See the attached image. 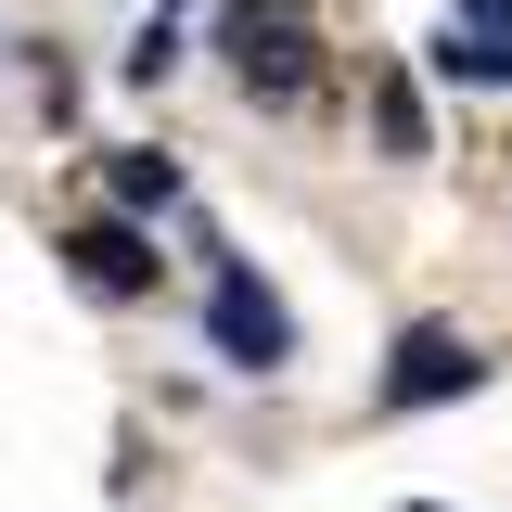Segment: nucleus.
<instances>
[{
  "label": "nucleus",
  "instance_id": "1",
  "mask_svg": "<svg viewBox=\"0 0 512 512\" xmlns=\"http://www.w3.org/2000/svg\"><path fill=\"white\" fill-rule=\"evenodd\" d=\"M218 52H231L244 90L295 103V90H308V13H295V0H231V13H218Z\"/></svg>",
  "mask_w": 512,
  "mask_h": 512
},
{
  "label": "nucleus",
  "instance_id": "2",
  "mask_svg": "<svg viewBox=\"0 0 512 512\" xmlns=\"http://www.w3.org/2000/svg\"><path fill=\"white\" fill-rule=\"evenodd\" d=\"M205 346H218L231 372H282V359H295V308H282L256 269H218V282H205Z\"/></svg>",
  "mask_w": 512,
  "mask_h": 512
},
{
  "label": "nucleus",
  "instance_id": "3",
  "mask_svg": "<svg viewBox=\"0 0 512 512\" xmlns=\"http://www.w3.org/2000/svg\"><path fill=\"white\" fill-rule=\"evenodd\" d=\"M487 359H474V333H448V320H410L397 333V359H384V410H436V397H474Z\"/></svg>",
  "mask_w": 512,
  "mask_h": 512
},
{
  "label": "nucleus",
  "instance_id": "4",
  "mask_svg": "<svg viewBox=\"0 0 512 512\" xmlns=\"http://www.w3.org/2000/svg\"><path fill=\"white\" fill-rule=\"evenodd\" d=\"M64 269H77L103 308H128V295H154L167 256H154V231H128V218H77V231H64Z\"/></svg>",
  "mask_w": 512,
  "mask_h": 512
},
{
  "label": "nucleus",
  "instance_id": "5",
  "mask_svg": "<svg viewBox=\"0 0 512 512\" xmlns=\"http://www.w3.org/2000/svg\"><path fill=\"white\" fill-rule=\"evenodd\" d=\"M436 77H461V90H487V77H512V13H487V26H461V13H448L436 26Z\"/></svg>",
  "mask_w": 512,
  "mask_h": 512
},
{
  "label": "nucleus",
  "instance_id": "6",
  "mask_svg": "<svg viewBox=\"0 0 512 512\" xmlns=\"http://www.w3.org/2000/svg\"><path fill=\"white\" fill-rule=\"evenodd\" d=\"M372 128H384V154H423V90L410 77H372Z\"/></svg>",
  "mask_w": 512,
  "mask_h": 512
},
{
  "label": "nucleus",
  "instance_id": "7",
  "mask_svg": "<svg viewBox=\"0 0 512 512\" xmlns=\"http://www.w3.org/2000/svg\"><path fill=\"white\" fill-rule=\"evenodd\" d=\"M116 205L167 218V205H180V167H167V154H116Z\"/></svg>",
  "mask_w": 512,
  "mask_h": 512
},
{
  "label": "nucleus",
  "instance_id": "8",
  "mask_svg": "<svg viewBox=\"0 0 512 512\" xmlns=\"http://www.w3.org/2000/svg\"><path fill=\"white\" fill-rule=\"evenodd\" d=\"M167 64H180V26H167V13H154V26H141V39H128V77H141V90H154V77H167Z\"/></svg>",
  "mask_w": 512,
  "mask_h": 512
},
{
  "label": "nucleus",
  "instance_id": "9",
  "mask_svg": "<svg viewBox=\"0 0 512 512\" xmlns=\"http://www.w3.org/2000/svg\"><path fill=\"white\" fill-rule=\"evenodd\" d=\"M410 512H436V500H410Z\"/></svg>",
  "mask_w": 512,
  "mask_h": 512
}]
</instances>
